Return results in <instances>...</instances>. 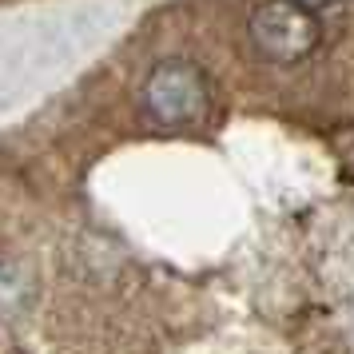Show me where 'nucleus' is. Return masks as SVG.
<instances>
[{
  "label": "nucleus",
  "instance_id": "1",
  "mask_svg": "<svg viewBox=\"0 0 354 354\" xmlns=\"http://www.w3.org/2000/svg\"><path fill=\"white\" fill-rule=\"evenodd\" d=\"M247 32H251V44H255V52L263 60L299 64V60H310L319 52L322 24L315 12H306L295 0H267V4L255 8Z\"/></svg>",
  "mask_w": 354,
  "mask_h": 354
},
{
  "label": "nucleus",
  "instance_id": "3",
  "mask_svg": "<svg viewBox=\"0 0 354 354\" xmlns=\"http://www.w3.org/2000/svg\"><path fill=\"white\" fill-rule=\"evenodd\" d=\"M295 4H303L306 12H319V8H330V4H338V0H295Z\"/></svg>",
  "mask_w": 354,
  "mask_h": 354
},
{
  "label": "nucleus",
  "instance_id": "2",
  "mask_svg": "<svg viewBox=\"0 0 354 354\" xmlns=\"http://www.w3.org/2000/svg\"><path fill=\"white\" fill-rule=\"evenodd\" d=\"M140 108L160 128H183L207 112V76L187 60H163L151 68L140 92Z\"/></svg>",
  "mask_w": 354,
  "mask_h": 354
}]
</instances>
